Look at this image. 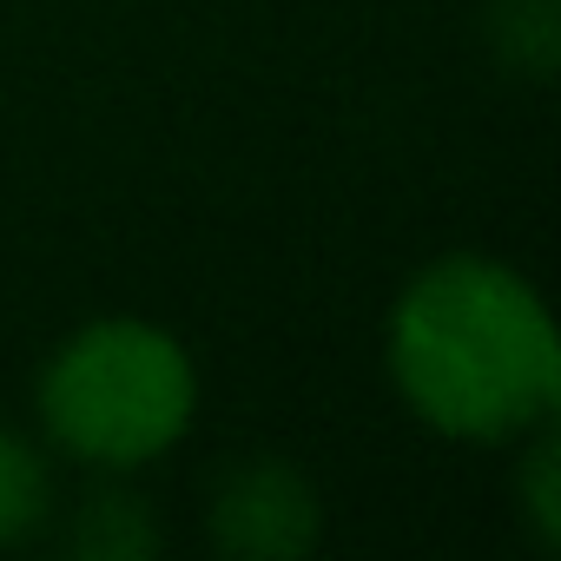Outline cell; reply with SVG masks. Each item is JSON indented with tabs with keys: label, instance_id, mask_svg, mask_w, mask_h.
<instances>
[{
	"label": "cell",
	"instance_id": "cell-1",
	"mask_svg": "<svg viewBox=\"0 0 561 561\" xmlns=\"http://www.w3.org/2000/svg\"><path fill=\"white\" fill-rule=\"evenodd\" d=\"M403 403L462 443H508L554 416L561 337L528 277L495 257H443L390 311Z\"/></svg>",
	"mask_w": 561,
	"mask_h": 561
},
{
	"label": "cell",
	"instance_id": "cell-2",
	"mask_svg": "<svg viewBox=\"0 0 561 561\" xmlns=\"http://www.w3.org/2000/svg\"><path fill=\"white\" fill-rule=\"evenodd\" d=\"M198 410V377L179 337L139 318L73 331L41 377L47 436L93 469H139L165 456Z\"/></svg>",
	"mask_w": 561,
	"mask_h": 561
},
{
	"label": "cell",
	"instance_id": "cell-3",
	"mask_svg": "<svg viewBox=\"0 0 561 561\" xmlns=\"http://www.w3.org/2000/svg\"><path fill=\"white\" fill-rule=\"evenodd\" d=\"M318 489L277 456L225 469L211 495V541L231 561H298L318 548Z\"/></svg>",
	"mask_w": 561,
	"mask_h": 561
},
{
	"label": "cell",
	"instance_id": "cell-4",
	"mask_svg": "<svg viewBox=\"0 0 561 561\" xmlns=\"http://www.w3.org/2000/svg\"><path fill=\"white\" fill-rule=\"evenodd\" d=\"M67 554L73 561H152L159 522L133 489H93L67 522Z\"/></svg>",
	"mask_w": 561,
	"mask_h": 561
},
{
	"label": "cell",
	"instance_id": "cell-5",
	"mask_svg": "<svg viewBox=\"0 0 561 561\" xmlns=\"http://www.w3.org/2000/svg\"><path fill=\"white\" fill-rule=\"evenodd\" d=\"M489 47L502 54V67L548 80L561 60V0H495L489 8Z\"/></svg>",
	"mask_w": 561,
	"mask_h": 561
},
{
	"label": "cell",
	"instance_id": "cell-6",
	"mask_svg": "<svg viewBox=\"0 0 561 561\" xmlns=\"http://www.w3.org/2000/svg\"><path fill=\"white\" fill-rule=\"evenodd\" d=\"M54 508V476H47V456L14 436V430H0V548H14L21 535H34Z\"/></svg>",
	"mask_w": 561,
	"mask_h": 561
},
{
	"label": "cell",
	"instance_id": "cell-7",
	"mask_svg": "<svg viewBox=\"0 0 561 561\" xmlns=\"http://www.w3.org/2000/svg\"><path fill=\"white\" fill-rule=\"evenodd\" d=\"M522 502H528V528L541 548H561V443L541 436L522 462Z\"/></svg>",
	"mask_w": 561,
	"mask_h": 561
}]
</instances>
